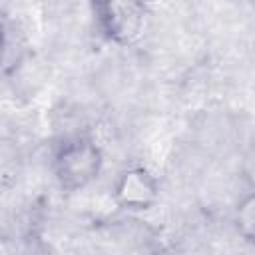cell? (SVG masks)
<instances>
[{
    "label": "cell",
    "mask_w": 255,
    "mask_h": 255,
    "mask_svg": "<svg viewBox=\"0 0 255 255\" xmlns=\"http://www.w3.org/2000/svg\"><path fill=\"white\" fill-rule=\"evenodd\" d=\"M104 169V151L88 133L64 137L52 153V173L58 187L76 193L92 185Z\"/></svg>",
    "instance_id": "obj_1"
},
{
    "label": "cell",
    "mask_w": 255,
    "mask_h": 255,
    "mask_svg": "<svg viewBox=\"0 0 255 255\" xmlns=\"http://www.w3.org/2000/svg\"><path fill=\"white\" fill-rule=\"evenodd\" d=\"M94 22L100 36L120 48L133 44L147 20V6L133 0H102L92 4Z\"/></svg>",
    "instance_id": "obj_2"
},
{
    "label": "cell",
    "mask_w": 255,
    "mask_h": 255,
    "mask_svg": "<svg viewBox=\"0 0 255 255\" xmlns=\"http://www.w3.org/2000/svg\"><path fill=\"white\" fill-rule=\"evenodd\" d=\"M112 197L124 211L145 213L159 201V181L145 165H129L116 175Z\"/></svg>",
    "instance_id": "obj_3"
},
{
    "label": "cell",
    "mask_w": 255,
    "mask_h": 255,
    "mask_svg": "<svg viewBox=\"0 0 255 255\" xmlns=\"http://www.w3.org/2000/svg\"><path fill=\"white\" fill-rule=\"evenodd\" d=\"M2 74L8 78L10 74H14L24 58H26V42L22 38V32L16 28V24L10 22H2Z\"/></svg>",
    "instance_id": "obj_4"
},
{
    "label": "cell",
    "mask_w": 255,
    "mask_h": 255,
    "mask_svg": "<svg viewBox=\"0 0 255 255\" xmlns=\"http://www.w3.org/2000/svg\"><path fill=\"white\" fill-rule=\"evenodd\" d=\"M233 229L245 245L255 247V189H249L237 201L233 209Z\"/></svg>",
    "instance_id": "obj_5"
},
{
    "label": "cell",
    "mask_w": 255,
    "mask_h": 255,
    "mask_svg": "<svg viewBox=\"0 0 255 255\" xmlns=\"http://www.w3.org/2000/svg\"><path fill=\"white\" fill-rule=\"evenodd\" d=\"M239 175L249 189H255V139L243 151V157L239 161Z\"/></svg>",
    "instance_id": "obj_6"
}]
</instances>
